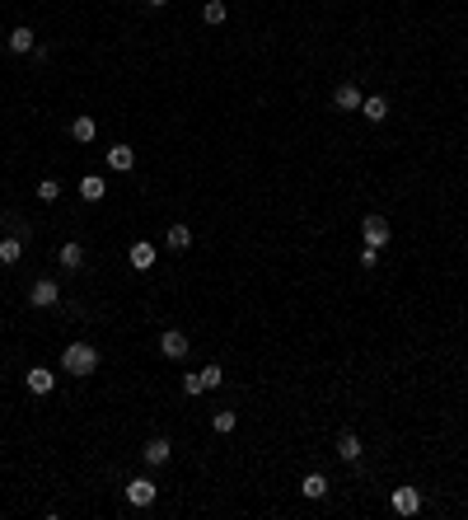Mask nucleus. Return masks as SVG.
Instances as JSON below:
<instances>
[{"mask_svg":"<svg viewBox=\"0 0 468 520\" xmlns=\"http://www.w3.org/2000/svg\"><path fill=\"white\" fill-rule=\"evenodd\" d=\"M234 422H239V418H234L230 408H225V413H216V418H211V427L220 431V436H230V431H234Z\"/></svg>","mask_w":468,"mask_h":520,"instance_id":"b1692460","label":"nucleus"},{"mask_svg":"<svg viewBox=\"0 0 468 520\" xmlns=\"http://www.w3.org/2000/svg\"><path fill=\"white\" fill-rule=\"evenodd\" d=\"M159 351H164L169 361H183V356H188V333H179V328H164V333H159Z\"/></svg>","mask_w":468,"mask_h":520,"instance_id":"39448f33","label":"nucleus"},{"mask_svg":"<svg viewBox=\"0 0 468 520\" xmlns=\"http://www.w3.org/2000/svg\"><path fill=\"white\" fill-rule=\"evenodd\" d=\"M56 197H61V183H56V179L38 183V202H56Z\"/></svg>","mask_w":468,"mask_h":520,"instance_id":"5701e85b","label":"nucleus"},{"mask_svg":"<svg viewBox=\"0 0 468 520\" xmlns=\"http://www.w3.org/2000/svg\"><path fill=\"white\" fill-rule=\"evenodd\" d=\"M164 244H169L174 253L192 249V225H169V230H164Z\"/></svg>","mask_w":468,"mask_h":520,"instance_id":"4468645a","label":"nucleus"},{"mask_svg":"<svg viewBox=\"0 0 468 520\" xmlns=\"http://www.w3.org/2000/svg\"><path fill=\"white\" fill-rule=\"evenodd\" d=\"M99 347H94V342H70L66 351H61V371L66 375H80V380H90L94 371H99Z\"/></svg>","mask_w":468,"mask_h":520,"instance_id":"f257e3e1","label":"nucleus"},{"mask_svg":"<svg viewBox=\"0 0 468 520\" xmlns=\"http://www.w3.org/2000/svg\"><path fill=\"white\" fill-rule=\"evenodd\" d=\"M132 164H136V150H132V146H112V150H108V169L127 174Z\"/></svg>","mask_w":468,"mask_h":520,"instance_id":"a211bd4d","label":"nucleus"},{"mask_svg":"<svg viewBox=\"0 0 468 520\" xmlns=\"http://www.w3.org/2000/svg\"><path fill=\"white\" fill-rule=\"evenodd\" d=\"M201 385H206V389H220L225 385V371H220V366H201Z\"/></svg>","mask_w":468,"mask_h":520,"instance_id":"4be33fe9","label":"nucleus"},{"mask_svg":"<svg viewBox=\"0 0 468 520\" xmlns=\"http://www.w3.org/2000/svg\"><path fill=\"white\" fill-rule=\"evenodd\" d=\"M23 385H28V394H52V389H56V375L47 371V366H28Z\"/></svg>","mask_w":468,"mask_h":520,"instance_id":"0eeeda50","label":"nucleus"},{"mask_svg":"<svg viewBox=\"0 0 468 520\" xmlns=\"http://www.w3.org/2000/svg\"><path fill=\"white\" fill-rule=\"evenodd\" d=\"M361 113H366V122H384V117H389V99H366Z\"/></svg>","mask_w":468,"mask_h":520,"instance_id":"aec40b11","label":"nucleus"},{"mask_svg":"<svg viewBox=\"0 0 468 520\" xmlns=\"http://www.w3.org/2000/svg\"><path fill=\"white\" fill-rule=\"evenodd\" d=\"M333 103H337V108H346V113H356L361 103H366V94H361L356 85L346 80V85H337V90H333Z\"/></svg>","mask_w":468,"mask_h":520,"instance_id":"9d476101","label":"nucleus"},{"mask_svg":"<svg viewBox=\"0 0 468 520\" xmlns=\"http://www.w3.org/2000/svg\"><path fill=\"white\" fill-rule=\"evenodd\" d=\"M300 492H304L309 502H324V497H328V474H304Z\"/></svg>","mask_w":468,"mask_h":520,"instance_id":"2eb2a0df","label":"nucleus"},{"mask_svg":"<svg viewBox=\"0 0 468 520\" xmlns=\"http://www.w3.org/2000/svg\"><path fill=\"white\" fill-rule=\"evenodd\" d=\"M70 136H75L80 146H90L94 136H99V122H94L90 113H85V117H75V122H70Z\"/></svg>","mask_w":468,"mask_h":520,"instance_id":"f3484780","label":"nucleus"},{"mask_svg":"<svg viewBox=\"0 0 468 520\" xmlns=\"http://www.w3.org/2000/svg\"><path fill=\"white\" fill-rule=\"evenodd\" d=\"M5 225H10V235H19V239H28V235H33V225H28L23 216H5Z\"/></svg>","mask_w":468,"mask_h":520,"instance_id":"393cba45","label":"nucleus"},{"mask_svg":"<svg viewBox=\"0 0 468 520\" xmlns=\"http://www.w3.org/2000/svg\"><path fill=\"white\" fill-rule=\"evenodd\" d=\"M337 455H342V464H356L361 455H366V445H361L356 431H342V436H337Z\"/></svg>","mask_w":468,"mask_h":520,"instance_id":"f8f14e48","label":"nucleus"},{"mask_svg":"<svg viewBox=\"0 0 468 520\" xmlns=\"http://www.w3.org/2000/svg\"><path fill=\"white\" fill-rule=\"evenodd\" d=\"M103 193H108V183H103L99 174H85V179H80V197H85V202H103Z\"/></svg>","mask_w":468,"mask_h":520,"instance_id":"dca6fc26","label":"nucleus"},{"mask_svg":"<svg viewBox=\"0 0 468 520\" xmlns=\"http://www.w3.org/2000/svg\"><path fill=\"white\" fill-rule=\"evenodd\" d=\"M361 239H366V249H384L393 239V230H389L384 216H366V221H361Z\"/></svg>","mask_w":468,"mask_h":520,"instance_id":"7ed1b4c3","label":"nucleus"},{"mask_svg":"<svg viewBox=\"0 0 468 520\" xmlns=\"http://www.w3.org/2000/svg\"><path fill=\"white\" fill-rule=\"evenodd\" d=\"M393 511L398 516H417L422 511V492L417 487H393Z\"/></svg>","mask_w":468,"mask_h":520,"instance_id":"1a4fd4ad","label":"nucleus"},{"mask_svg":"<svg viewBox=\"0 0 468 520\" xmlns=\"http://www.w3.org/2000/svg\"><path fill=\"white\" fill-rule=\"evenodd\" d=\"M127 258H132V267H136V272H150V267H155V244H150V239H136Z\"/></svg>","mask_w":468,"mask_h":520,"instance_id":"9b49d317","label":"nucleus"},{"mask_svg":"<svg viewBox=\"0 0 468 520\" xmlns=\"http://www.w3.org/2000/svg\"><path fill=\"white\" fill-rule=\"evenodd\" d=\"M56 262H61L66 272H80V267H85V244H75V239H70V244H61Z\"/></svg>","mask_w":468,"mask_h":520,"instance_id":"ddd939ff","label":"nucleus"},{"mask_svg":"<svg viewBox=\"0 0 468 520\" xmlns=\"http://www.w3.org/2000/svg\"><path fill=\"white\" fill-rule=\"evenodd\" d=\"M145 5H155V10H159V5H169V0H145Z\"/></svg>","mask_w":468,"mask_h":520,"instance_id":"bb28decb","label":"nucleus"},{"mask_svg":"<svg viewBox=\"0 0 468 520\" xmlns=\"http://www.w3.org/2000/svg\"><path fill=\"white\" fill-rule=\"evenodd\" d=\"M225 14H230V10H225V0H206V5H201V19H206V23H225Z\"/></svg>","mask_w":468,"mask_h":520,"instance_id":"412c9836","label":"nucleus"},{"mask_svg":"<svg viewBox=\"0 0 468 520\" xmlns=\"http://www.w3.org/2000/svg\"><path fill=\"white\" fill-rule=\"evenodd\" d=\"M183 394H206V385H201V371H192V375H183Z\"/></svg>","mask_w":468,"mask_h":520,"instance_id":"a878e982","label":"nucleus"},{"mask_svg":"<svg viewBox=\"0 0 468 520\" xmlns=\"http://www.w3.org/2000/svg\"><path fill=\"white\" fill-rule=\"evenodd\" d=\"M33 47H38V33L28 28V23H14V28H10V52H14V57H28Z\"/></svg>","mask_w":468,"mask_h":520,"instance_id":"6e6552de","label":"nucleus"},{"mask_svg":"<svg viewBox=\"0 0 468 520\" xmlns=\"http://www.w3.org/2000/svg\"><path fill=\"white\" fill-rule=\"evenodd\" d=\"M56 300H61V282H52V277H38V282L28 286V305L33 309H52Z\"/></svg>","mask_w":468,"mask_h":520,"instance_id":"f03ea898","label":"nucleus"},{"mask_svg":"<svg viewBox=\"0 0 468 520\" xmlns=\"http://www.w3.org/2000/svg\"><path fill=\"white\" fill-rule=\"evenodd\" d=\"M155 497H159V487L150 483V478H132V483H127V502H132L136 511H145V506H155Z\"/></svg>","mask_w":468,"mask_h":520,"instance_id":"20e7f679","label":"nucleus"},{"mask_svg":"<svg viewBox=\"0 0 468 520\" xmlns=\"http://www.w3.org/2000/svg\"><path fill=\"white\" fill-rule=\"evenodd\" d=\"M23 244H28V239L5 235V239H0V262H19V258H23Z\"/></svg>","mask_w":468,"mask_h":520,"instance_id":"6ab92c4d","label":"nucleus"},{"mask_svg":"<svg viewBox=\"0 0 468 520\" xmlns=\"http://www.w3.org/2000/svg\"><path fill=\"white\" fill-rule=\"evenodd\" d=\"M169 455H174V445H169L164 436H150V441H145V450H141V460L150 464V469H164Z\"/></svg>","mask_w":468,"mask_h":520,"instance_id":"423d86ee","label":"nucleus"}]
</instances>
